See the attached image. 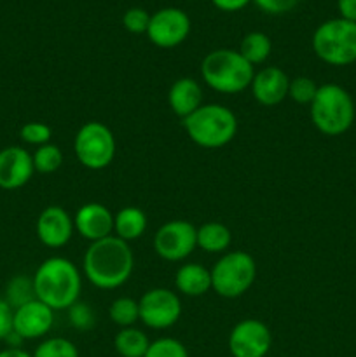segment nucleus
<instances>
[{"mask_svg": "<svg viewBox=\"0 0 356 357\" xmlns=\"http://www.w3.org/2000/svg\"><path fill=\"white\" fill-rule=\"evenodd\" d=\"M255 70L239 51L215 49L201 63V77L206 86L222 94H237L251 86Z\"/></svg>", "mask_w": 356, "mask_h": 357, "instance_id": "4", "label": "nucleus"}, {"mask_svg": "<svg viewBox=\"0 0 356 357\" xmlns=\"http://www.w3.org/2000/svg\"><path fill=\"white\" fill-rule=\"evenodd\" d=\"M35 288H34V278H28V275H16V278L10 279V282L7 284V293H6V302L9 303L13 309L24 305V303L35 300Z\"/></svg>", "mask_w": 356, "mask_h": 357, "instance_id": "25", "label": "nucleus"}, {"mask_svg": "<svg viewBox=\"0 0 356 357\" xmlns=\"http://www.w3.org/2000/svg\"><path fill=\"white\" fill-rule=\"evenodd\" d=\"M337 9L342 20L356 23V0H337Z\"/></svg>", "mask_w": 356, "mask_h": 357, "instance_id": "36", "label": "nucleus"}, {"mask_svg": "<svg viewBox=\"0 0 356 357\" xmlns=\"http://www.w3.org/2000/svg\"><path fill=\"white\" fill-rule=\"evenodd\" d=\"M117 150L114 132L103 122H86L77 131L73 139V152L84 167L101 171L112 164Z\"/></svg>", "mask_w": 356, "mask_h": 357, "instance_id": "8", "label": "nucleus"}, {"mask_svg": "<svg viewBox=\"0 0 356 357\" xmlns=\"http://www.w3.org/2000/svg\"><path fill=\"white\" fill-rule=\"evenodd\" d=\"M135 268V255L129 243L117 236L91 243L84 255L82 271L98 289H115L126 284Z\"/></svg>", "mask_w": 356, "mask_h": 357, "instance_id": "1", "label": "nucleus"}, {"mask_svg": "<svg viewBox=\"0 0 356 357\" xmlns=\"http://www.w3.org/2000/svg\"><path fill=\"white\" fill-rule=\"evenodd\" d=\"M68 321L77 331H91L96 324V314L86 302H75L68 309Z\"/></svg>", "mask_w": 356, "mask_h": 357, "instance_id": "30", "label": "nucleus"}, {"mask_svg": "<svg viewBox=\"0 0 356 357\" xmlns=\"http://www.w3.org/2000/svg\"><path fill=\"white\" fill-rule=\"evenodd\" d=\"M250 87L258 103L264 107H274L288 96L290 79L278 66H267L255 73Z\"/></svg>", "mask_w": 356, "mask_h": 357, "instance_id": "17", "label": "nucleus"}, {"mask_svg": "<svg viewBox=\"0 0 356 357\" xmlns=\"http://www.w3.org/2000/svg\"><path fill=\"white\" fill-rule=\"evenodd\" d=\"M272 42L262 31H251L244 35L239 45V54L246 59L250 65H262L271 56Z\"/></svg>", "mask_w": 356, "mask_h": 357, "instance_id": "23", "label": "nucleus"}, {"mask_svg": "<svg viewBox=\"0 0 356 357\" xmlns=\"http://www.w3.org/2000/svg\"><path fill=\"white\" fill-rule=\"evenodd\" d=\"M75 230L84 239L96 243L105 239L114 232V215L107 206L100 202H87L80 206L79 211L73 216Z\"/></svg>", "mask_w": 356, "mask_h": 357, "instance_id": "16", "label": "nucleus"}, {"mask_svg": "<svg viewBox=\"0 0 356 357\" xmlns=\"http://www.w3.org/2000/svg\"><path fill=\"white\" fill-rule=\"evenodd\" d=\"M52 129L44 122H28L20 129V138L28 145H47L51 143Z\"/></svg>", "mask_w": 356, "mask_h": 357, "instance_id": "31", "label": "nucleus"}, {"mask_svg": "<svg viewBox=\"0 0 356 357\" xmlns=\"http://www.w3.org/2000/svg\"><path fill=\"white\" fill-rule=\"evenodd\" d=\"M147 230V215L140 208L128 206L114 215V232L119 239L131 243L140 239Z\"/></svg>", "mask_w": 356, "mask_h": 357, "instance_id": "20", "label": "nucleus"}, {"mask_svg": "<svg viewBox=\"0 0 356 357\" xmlns=\"http://www.w3.org/2000/svg\"><path fill=\"white\" fill-rule=\"evenodd\" d=\"M188 138L202 149L215 150L229 145L237 132V119L223 105H201L194 114L181 119Z\"/></svg>", "mask_w": 356, "mask_h": 357, "instance_id": "3", "label": "nucleus"}, {"mask_svg": "<svg viewBox=\"0 0 356 357\" xmlns=\"http://www.w3.org/2000/svg\"><path fill=\"white\" fill-rule=\"evenodd\" d=\"M250 2L251 0H212L213 6L223 13H236V10L244 9Z\"/></svg>", "mask_w": 356, "mask_h": 357, "instance_id": "35", "label": "nucleus"}, {"mask_svg": "<svg viewBox=\"0 0 356 357\" xmlns=\"http://www.w3.org/2000/svg\"><path fill=\"white\" fill-rule=\"evenodd\" d=\"M168 103L175 115L181 119L188 117L202 105L201 84L191 77H181V79L175 80L168 93Z\"/></svg>", "mask_w": 356, "mask_h": 357, "instance_id": "18", "label": "nucleus"}, {"mask_svg": "<svg viewBox=\"0 0 356 357\" xmlns=\"http://www.w3.org/2000/svg\"><path fill=\"white\" fill-rule=\"evenodd\" d=\"M232 243V234L223 223L208 222L198 229V246L206 253H225Z\"/></svg>", "mask_w": 356, "mask_h": 357, "instance_id": "21", "label": "nucleus"}, {"mask_svg": "<svg viewBox=\"0 0 356 357\" xmlns=\"http://www.w3.org/2000/svg\"><path fill=\"white\" fill-rule=\"evenodd\" d=\"M212 289L223 298L243 296L257 278V264L244 251L225 253L212 271Z\"/></svg>", "mask_w": 356, "mask_h": 357, "instance_id": "7", "label": "nucleus"}, {"mask_svg": "<svg viewBox=\"0 0 356 357\" xmlns=\"http://www.w3.org/2000/svg\"><path fill=\"white\" fill-rule=\"evenodd\" d=\"M0 357H34L31 354H28L27 351H23V349H3V351H0Z\"/></svg>", "mask_w": 356, "mask_h": 357, "instance_id": "37", "label": "nucleus"}, {"mask_svg": "<svg viewBox=\"0 0 356 357\" xmlns=\"http://www.w3.org/2000/svg\"><path fill=\"white\" fill-rule=\"evenodd\" d=\"M34 357H79V349L73 342L66 340V338L54 337L47 338L31 354Z\"/></svg>", "mask_w": 356, "mask_h": 357, "instance_id": "27", "label": "nucleus"}, {"mask_svg": "<svg viewBox=\"0 0 356 357\" xmlns=\"http://www.w3.org/2000/svg\"><path fill=\"white\" fill-rule=\"evenodd\" d=\"M31 159H34L35 171H38L42 174H49L54 173V171H58L61 167L63 152L54 143H47V145L38 146L34 155H31Z\"/></svg>", "mask_w": 356, "mask_h": 357, "instance_id": "26", "label": "nucleus"}, {"mask_svg": "<svg viewBox=\"0 0 356 357\" xmlns=\"http://www.w3.org/2000/svg\"><path fill=\"white\" fill-rule=\"evenodd\" d=\"M140 321L150 330H168L181 316L180 296L166 288H154L138 300Z\"/></svg>", "mask_w": 356, "mask_h": 357, "instance_id": "10", "label": "nucleus"}, {"mask_svg": "<svg viewBox=\"0 0 356 357\" xmlns=\"http://www.w3.org/2000/svg\"><path fill=\"white\" fill-rule=\"evenodd\" d=\"M198 248V229L187 220H170L154 236V250L163 260L181 261Z\"/></svg>", "mask_w": 356, "mask_h": 357, "instance_id": "9", "label": "nucleus"}, {"mask_svg": "<svg viewBox=\"0 0 356 357\" xmlns=\"http://www.w3.org/2000/svg\"><path fill=\"white\" fill-rule=\"evenodd\" d=\"M114 347L121 357H145L150 340L138 328H121L114 338Z\"/></svg>", "mask_w": 356, "mask_h": 357, "instance_id": "22", "label": "nucleus"}, {"mask_svg": "<svg viewBox=\"0 0 356 357\" xmlns=\"http://www.w3.org/2000/svg\"><path fill=\"white\" fill-rule=\"evenodd\" d=\"M35 173L34 159L23 146H6L0 150V188L16 190L24 187Z\"/></svg>", "mask_w": 356, "mask_h": 357, "instance_id": "14", "label": "nucleus"}, {"mask_svg": "<svg viewBox=\"0 0 356 357\" xmlns=\"http://www.w3.org/2000/svg\"><path fill=\"white\" fill-rule=\"evenodd\" d=\"M175 286L185 296H202L212 289V272L201 264H185L175 275Z\"/></svg>", "mask_w": 356, "mask_h": 357, "instance_id": "19", "label": "nucleus"}, {"mask_svg": "<svg viewBox=\"0 0 356 357\" xmlns=\"http://www.w3.org/2000/svg\"><path fill=\"white\" fill-rule=\"evenodd\" d=\"M191 33V17L177 7H164L150 16L147 37L161 49L180 45Z\"/></svg>", "mask_w": 356, "mask_h": 357, "instance_id": "11", "label": "nucleus"}, {"mask_svg": "<svg viewBox=\"0 0 356 357\" xmlns=\"http://www.w3.org/2000/svg\"><path fill=\"white\" fill-rule=\"evenodd\" d=\"M13 307L6 302V298H0V340H6L7 335L13 331Z\"/></svg>", "mask_w": 356, "mask_h": 357, "instance_id": "34", "label": "nucleus"}, {"mask_svg": "<svg viewBox=\"0 0 356 357\" xmlns=\"http://www.w3.org/2000/svg\"><path fill=\"white\" fill-rule=\"evenodd\" d=\"M35 296L56 310H68L80 298L82 279L73 261L63 257H51L38 265L34 274Z\"/></svg>", "mask_w": 356, "mask_h": 357, "instance_id": "2", "label": "nucleus"}, {"mask_svg": "<svg viewBox=\"0 0 356 357\" xmlns=\"http://www.w3.org/2000/svg\"><path fill=\"white\" fill-rule=\"evenodd\" d=\"M309 108L311 122L314 128L327 136L344 135L356 117L351 94L337 84H323L318 87V93Z\"/></svg>", "mask_w": 356, "mask_h": 357, "instance_id": "5", "label": "nucleus"}, {"mask_svg": "<svg viewBox=\"0 0 356 357\" xmlns=\"http://www.w3.org/2000/svg\"><path fill=\"white\" fill-rule=\"evenodd\" d=\"M313 51L332 66H348L356 61V23L342 17L328 20L313 35Z\"/></svg>", "mask_w": 356, "mask_h": 357, "instance_id": "6", "label": "nucleus"}, {"mask_svg": "<svg viewBox=\"0 0 356 357\" xmlns=\"http://www.w3.org/2000/svg\"><path fill=\"white\" fill-rule=\"evenodd\" d=\"M150 23V14L142 7H131L122 16V24L129 33H147Z\"/></svg>", "mask_w": 356, "mask_h": 357, "instance_id": "32", "label": "nucleus"}, {"mask_svg": "<svg viewBox=\"0 0 356 357\" xmlns=\"http://www.w3.org/2000/svg\"><path fill=\"white\" fill-rule=\"evenodd\" d=\"M258 9L267 14H285L295 9L300 0H253Z\"/></svg>", "mask_w": 356, "mask_h": 357, "instance_id": "33", "label": "nucleus"}, {"mask_svg": "<svg viewBox=\"0 0 356 357\" xmlns=\"http://www.w3.org/2000/svg\"><path fill=\"white\" fill-rule=\"evenodd\" d=\"M145 357H188V352L180 340L166 337L150 342Z\"/></svg>", "mask_w": 356, "mask_h": 357, "instance_id": "28", "label": "nucleus"}, {"mask_svg": "<svg viewBox=\"0 0 356 357\" xmlns=\"http://www.w3.org/2000/svg\"><path fill=\"white\" fill-rule=\"evenodd\" d=\"M227 345L232 357H265L272 345L271 330L258 319H243L230 330Z\"/></svg>", "mask_w": 356, "mask_h": 357, "instance_id": "12", "label": "nucleus"}, {"mask_svg": "<svg viewBox=\"0 0 356 357\" xmlns=\"http://www.w3.org/2000/svg\"><path fill=\"white\" fill-rule=\"evenodd\" d=\"M318 84L309 77H295L290 80L288 96L299 105H311L318 93Z\"/></svg>", "mask_w": 356, "mask_h": 357, "instance_id": "29", "label": "nucleus"}, {"mask_svg": "<svg viewBox=\"0 0 356 357\" xmlns=\"http://www.w3.org/2000/svg\"><path fill=\"white\" fill-rule=\"evenodd\" d=\"M112 323L117 324L119 328H131L135 326L136 321H140V307L138 302L129 296H121L114 300L108 309Z\"/></svg>", "mask_w": 356, "mask_h": 357, "instance_id": "24", "label": "nucleus"}, {"mask_svg": "<svg viewBox=\"0 0 356 357\" xmlns=\"http://www.w3.org/2000/svg\"><path fill=\"white\" fill-rule=\"evenodd\" d=\"M52 324H54V310L37 298L14 309L13 331L23 340L45 337L51 331Z\"/></svg>", "mask_w": 356, "mask_h": 357, "instance_id": "13", "label": "nucleus"}, {"mask_svg": "<svg viewBox=\"0 0 356 357\" xmlns=\"http://www.w3.org/2000/svg\"><path fill=\"white\" fill-rule=\"evenodd\" d=\"M75 230L73 218L61 206H47L37 218V237L44 246L63 248Z\"/></svg>", "mask_w": 356, "mask_h": 357, "instance_id": "15", "label": "nucleus"}]
</instances>
